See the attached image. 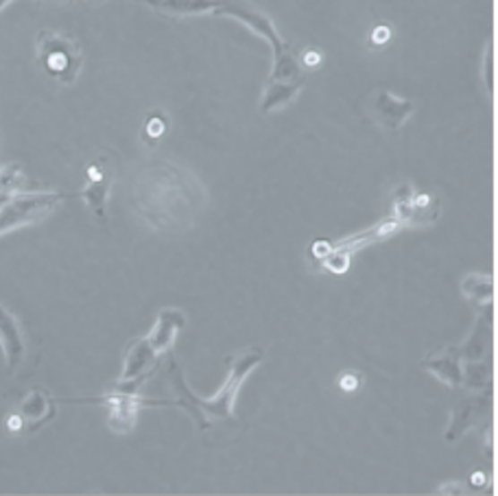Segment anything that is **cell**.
Masks as SVG:
<instances>
[{
  "label": "cell",
  "instance_id": "cell-1",
  "mask_svg": "<svg viewBox=\"0 0 498 496\" xmlns=\"http://www.w3.org/2000/svg\"><path fill=\"white\" fill-rule=\"evenodd\" d=\"M206 200L202 182L173 162L147 165L133 180V208L153 230H191L206 208Z\"/></svg>",
  "mask_w": 498,
  "mask_h": 496
},
{
  "label": "cell",
  "instance_id": "cell-2",
  "mask_svg": "<svg viewBox=\"0 0 498 496\" xmlns=\"http://www.w3.org/2000/svg\"><path fill=\"white\" fill-rule=\"evenodd\" d=\"M262 361V348H249L241 355L230 356V376H228L226 385L212 396V398L202 400L188 389L186 381H184L182 370L177 368L176 359L168 356V379H171L173 400L171 405L182 406L188 415H193L197 426L202 431H208L212 424L217 423H232L234 420V403H236V394L241 389L243 381L247 379V374L256 368Z\"/></svg>",
  "mask_w": 498,
  "mask_h": 496
},
{
  "label": "cell",
  "instance_id": "cell-3",
  "mask_svg": "<svg viewBox=\"0 0 498 496\" xmlns=\"http://www.w3.org/2000/svg\"><path fill=\"white\" fill-rule=\"evenodd\" d=\"M38 59L44 73L62 86H73L83 66V53L79 42L66 33L42 29L36 39Z\"/></svg>",
  "mask_w": 498,
  "mask_h": 496
},
{
  "label": "cell",
  "instance_id": "cell-4",
  "mask_svg": "<svg viewBox=\"0 0 498 496\" xmlns=\"http://www.w3.org/2000/svg\"><path fill=\"white\" fill-rule=\"evenodd\" d=\"M62 200V192H24V195L13 197L12 201L0 208V236L16 230V227L38 223L42 217L55 210V206Z\"/></svg>",
  "mask_w": 498,
  "mask_h": 496
},
{
  "label": "cell",
  "instance_id": "cell-5",
  "mask_svg": "<svg viewBox=\"0 0 498 496\" xmlns=\"http://www.w3.org/2000/svg\"><path fill=\"white\" fill-rule=\"evenodd\" d=\"M413 112H416L413 101L396 97L390 90H374L372 97L367 98V114L378 127L387 132H398Z\"/></svg>",
  "mask_w": 498,
  "mask_h": 496
},
{
  "label": "cell",
  "instance_id": "cell-6",
  "mask_svg": "<svg viewBox=\"0 0 498 496\" xmlns=\"http://www.w3.org/2000/svg\"><path fill=\"white\" fill-rule=\"evenodd\" d=\"M440 215V201L425 192H400L396 197V221L400 226H431Z\"/></svg>",
  "mask_w": 498,
  "mask_h": 496
},
{
  "label": "cell",
  "instance_id": "cell-7",
  "mask_svg": "<svg viewBox=\"0 0 498 496\" xmlns=\"http://www.w3.org/2000/svg\"><path fill=\"white\" fill-rule=\"evenodd\" d=\"M86 173H88V182H86V186H83L82 197H83V201L88 203L90 210L94 212V217H97V219L106 226V221H107L106 206H107L109 188H112L114 175H112V171L107 168L106 160H94L92 165L88 167Z\"/></svg>",
  "mask_w": 498,
  "mask_h": 496
},
{
  "label": "cell",
  "instance_id": "cell-8",
  "mask_svg": "<svg viewBox=\"0 0 498 496\" xmlns=\"http://www.w3.org/2000/svg\"><path fill=\"white\" fill-rule=\"evenodd\" d=\"M221 13H226V16H234L236 20H241V22H245L252 31H256L258 36H262L269 44H271V48L276 51V56L287 48L285 44H282L280 36H278L276 27L271 24V20H269V16H265L261 9L252 7V4H247V3L223 0V4H221V9L217 12V16H221Z\"/></svg>",
  "mask_w": 498,
  "mask_h": 496
},
{
  "label": "cell",
  "instance_id": "cell-9",
  "mask_svg": "<svg viewBox=\"0 0 498 496\" xmlns=\"http://www.w3.org/2000/svg\"><path fill=\"white\" fill-rule=\"evenodd\" d=\"M487 409H490V400L485 396H470V398L459 400L451 414V424H448L444 440L457 441L463 438L468 431H472L477 424L485 420Z\"/></svg>",
  "mask_w": 498,
  "mask_h": 496
},
{
  "label": "cell",
  "instance_id": "cell-10",
  "mask_svg": "<svg viewBox=\"0 0 498 496\" xmlns=\"http://www.w3.org/2000/svg\"><path fill=\"white\" fill-rule=\"evenodd\" d=\"M156 355L158 352L151 348L147 337L133 341V344L127 348V355H124V370H123L118 389L121 391L136 389L133 383H141V381H144V376L153 370V365H156Z\"/></svg>",
  "mask_w": 498,
  "mask_h": 496
},
{
  "label": "cell",
  "instance_id": "cell-11",
  "mask_svg": "<svg viewBox=\"0 0 498 496\" xmlns=\"http://www.w3.org/2000/svg\"><path fill=\"white\" fill-rule=\"evenodd\" d=\"M106 405L109 409V429L116 431V433H129V431L136 426L138 411L144 405V400L138 398L133 391H121L107 396Z\"/></svg>",
  "mask_w": 498,
  "mask_h": 496
},
{
  "label": "cell",
  "instance_id": "cell-12",
  "mask_svg": "<svg viewBox=\"0 0 498 496\" xmlns=\"http://www.w3.org/2000/svg\"><path fill=\"white\" fill-rule=\"evenodd\" d=\"M0 346H3L7 368L16 370L24 359V335L20 329V321L13 312H9L0 304Z\"/></svg>",
  "mask_w": 498,
  "mask_h": 496
},
{
  "label": "cell",
  "instance_id": "cell-13",
  "mask_svg": "<svg viewBox=\"0 0 498 496\" xmlns=\"http://www.w3.org/2000/svg\"><path fill=\"white\" fill-rule=\"evenodd\" d=\"M18 414L29 433H33V431H38L39 426L47 424L53 418L55 403L44 389H31L24 396L22 403H20Z\"/></svg>",
  "mask_w": 498,
  "mask_h": 496
},
{
  "label": "cell",
  "instance_id": "cell-14",
  "mask_svg": "<svg viewBox=\"0 0 498 496\" xmlns=\"http://www.w3.org/2000/svg\"><path fill=\"white\" fill-rule=\"evenodd\" d=\"M422 368L431 372L433 376L442 381L448 387H457L463 383V368H461V356L457 348H446L444 352L426 356L422 361Z\"/></svg>",
  "mask_w": 498,
  "mask_h": 496
},
{
  "label": "cell",
  "instance_id": "cell-15",
  "mask_svg": "<svg viewBox=\"0 0 498 496\" xmlns=\"http://www.w3.org/2000/svg\"><path fill=\"white\" fill-rule=\"evenodd\" d=\"M141 3L156 9L162 16L186 18L199 16V13H217L223 0H141Z\"/></svg>",
  "mask_w": 498,
  "mask_h": 496
},
{
  "label": "cell",
  "instance_id": "cell-16",
  "mask_svg": "<svg viewBox=\"0 0 498 496\" xmlns=\"http://www.w3.org/2000/svg\"><path fill=\"white\" fill-rule=\"evenodd\" d=\"M186 326V317L182 311L176 309H164L158 315L156 326H153L151 335L147 337V341L151 344V348L156 352H168L171 350L173 341H176L177 332Z\"/></svg>",
  "mask_w": 498,
  "mask_h": 496
},
{
  "label": "cell",
  "instance_id": "cell-17",
  "mask_svg": "<svg viewBox=\"0 0 498 496\" xmlns=\"http://www.w3.org/2000/svg\"><path fill=\"white\" fill-rule=\"evenodd\" d=\"M302 86H304V79H300V81H271V79H269L265 90H262L261 110L273 112L288 106V103L300 94Z\"/></svg>",
  "mask_w": 498,
  "mask_h": 496
},
{
  "label": "cell",
  "instance_id": "cell-18",
  "mask_svg": "<svg viewBox=\"0 0 498 496\" xmlns=\"http://www.w3.org/2000/svg\"><path fill=\"white\" fill-rule=\"evenodd\" d=\"M461 291L463 295L470 302H475V304H492V300H494V280L483 274L466 276L461 282Z\"/></svg>",
  "mask_w": 498,
  "mask_h": 496
},
{
  "label": "cell",
  "instance_id": "cell-19",
  "mask_svg": "<svg viewBox=\"0 0 498 496\" xmlns=\"http://www.w3.org/2000/svg\"><path fill=\"white\" fill-rule=\"evenodd\" d=\"M487 341H490V329H485V320L481 317L479 324H477V329H475V332H472L470 339H468L466 344L461 346V348H457V352H459V356H461V361L475 363V361L485 359Z\"/></svg>",
  "mask_w": 498,
  "mask_h": 496
},
{
  "label": "cell",
  "instance_id": "cell-20",
  "mask_svg": "<svg viewBox=\"0 0 498 496\" xmlns=\"http://www.w3.org/2000/svg\"><path fill=\"white\" fill-rule=\"evenodd\" d=\"M269 79H271V81H300V79H304L300 74V62L288 53V48L276 56L273 73Z\"/></svg>",
  "mask_w": 498,
  "mask_h": 496
},
{
  "label": "cell",
  "instance_id": "cell-21",
  "mask_svg": "<svg viewBox=\"0 0 498 496\" xmlns=\"http://www.w3.org/2000/svg\"><path fill=\"white\" fill-rule=\"evenodd\" d=\"M168 132V118L167 114L162 110H156L151 112L147 116V121H144V127H142V141L144 145L149 147H156L158 142H160V138L164 133Z\"/></svg>",
  "mask_w": 498,
  "mask_h": 496
},
{
  "label": "cell",
  "instance_id": "cell-22",
  "mask_svg": "<svg viewBox=\"0 0 498 496\" xmlns=\"http://www.w3.org/2000/svg\"><path fill=\"white\" fill-rule=\"evenodd\" d=\"M361 383H363V376L355 370L341 372V374H339V379H337V385L341 391H355V389H358V387H361Z\"/></svg>",
  "mask_w": 498,
  "mask_h": 496
},
{
  "label": "cell",
  "instance_id": "cell-23",
  "mask_svg": "<svg viewBox=\"0 0 498 496\" xmlns=\"http://www.w3.org/2000/svg\"><path fill=\"white\" fill-rule=\"evenodd\" d=\"M463 381L472 387H483L487 381V370L483 365H470V368L463 372Z\"/></svg>",
  "mask_w": 498,
  "mask_h": 496
},
{
  "label": "cell",
  "instance_id": "cell-24",
  "mask_svg": "<svg viewBox=\"0 0 498 496\" xmlns=\"http://www.w3.org/2000/svg\"><path fill=\"white\" fill-rule=\"evenodd\" d=\"M323 62V53L320 48H306V51L302 53V64L308 68V71H315L317 66H322Z\"/></svg>",
  "mask_w": 498,
  "mask_h": 496
},
{
  "label": "cell",
  "instance_id": "cell-25",
  "mask_svg": "<svg viewBox=\"0 0 498 496\" xmlns=\"http://www.w3.org/2000/svg\"><path fill=\"white\" fill-rule=\"evenodd\" d=\"M390 38H391V29L387 27V24H381V27H376V29H374V31H372L370 42H372V47H376V44L390 42Z\"/></svg>",
  "mask_w": 498,
  "mask_h": 496
},
{
  "label": "cell",
  "instance_id": "cell-26",
  "mask_svg": "<svg viewBox=\"0 0 498 496\" xmlns=\"http://www.w3.org/2000/svg\"><path fill=\"white\" fill-rule=\"evenodd\" d=\"M22 424L24 423H22V418H20V414H13L7 418V426L12 431H20V429H22Z\"/></svg>",
  "mask_w": 498,
  "mask_h": 496
},
{
  "label": "cell",
  "instance_id": "cell-27",
  "mask_svg": "<svg viewBox=\"0 0 498 496\" xmlns=\"http://www.w3.org/2000/svg\"><path fill=\"white\" fill-rule=\"evenodd\" d=\"M483 483H485V479H483V473H481V470H477V473L472 475V485H477V488H481Z\"/></svg>",
  "mask_w": 498,
  "mask_h": 496
},
{
  "label": "cell",
  "instance_id": "cell-28",
  "mask_svg": "<svg viewBox=\"0 0 498 496\" xmlns=\"http://www.w3.org/2000/svg\"><path fill=\"white\" fill-rule=\"evenodd\" d=\"M9 3H12V0H0V12H3V9H4V7H7V4H9Z\"/></svg>",
  "mask_w": 498,
  "mask_h": 496
},
{
  "label": "cell",
  "instance_id": "cell-29",
  "mask_svg": "<svg viewBox=\"0 0 498 496\" xmlns=\"http://www.w3.org/2000/svg\"><path fill=\"white\" fill-rule=\"evenodd\" d=\"M57 3H73V0H57Z\"/></svg>",
  "mask_w": 498,
  "mask_h": 496
}]
</instances>
